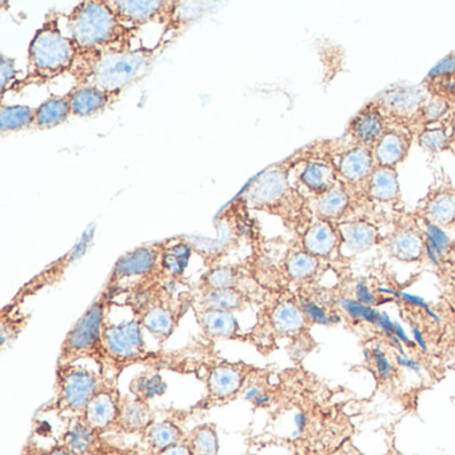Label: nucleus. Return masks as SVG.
<instances>
[{
  "instance_id": "nucleus-1",
  "label": "nucleus",
  "mask_w": 455,
  "mask_h": 455,
  "mask_svg": "<svg viewBox=\"0 0 455 455\" xmlns=\"http://www.w3.org/2000/svg\"><path fill=\"white\" fill-rule=\"evenodd\" d=\"M156 50L148 47L130 52H78L70 76L79 86H95L116 98L150 71Z\"/></svg>"
},
{
  "instance_id": "nucleus-2",
  "label": "nucleus",
  "mask_w": 455,
  "mask_h": 455,
  "mask_svg": "<svg viewBox=\"0 0 455 455\" xmlns=\"http://www.w3.org/2000/svg\"><path fill=\"white\" fill-rule=\"evenodd\" d=\"M68 28L78 52H130L138 31L118 20L108 0L76 4L68 14Z\"/></svg>"
},
{
  "instance_id": "nucleus-3",
  "label": "nucleus",
  "mask_w": 455,
  "mask_h": 455,
  "mask_svg": "<svg viewBox=\"0 0 455 455\" xmlns=\"http://www.w3.org/2000/svg\"><path fill=\"white\" fill-rule=\"evenodd\" d=\"M60 17L57 12H50L34 34L28 46V76L18 81L12 92H20L30 86L50 84L73 70L78 49L73 39L63 36Z\"/></svg>"
},
{
  "instance_id": "nucleus-4",
  "label": "nucleus",
  "mask_w": 455,
  "mask_h": 455,
  "mask_svg": "<svg viewBox=\"0 0 455 455\" xmlns=\"http://www.w3.org/2000/svg\"><path fill=\"white\" fill-rule=\"evenodd\" d=\"M180 286H186V282H159L145 291L126 295L132 316L159 345L172 337L188 308L194 306L196 294L190 290L178 291Z\"/></svg>"
},
{
  "instance_id": "nucleus-5",
  "label": "nucleus",
  "mask_w": 455,
  "mask_h": 455,
  "mask_svg": "<svg viewBox=\"0 0 455 455\" xmlns=\"http://www.w3.org/2000/svg\"><path fill=\"white\" fill-rule=\"evenodd\" d=\"M290 169L291 159L268 167L247 185L239 199L247 209L267 212L281 218L287 228H298L303 225L307 204L290 183Z\"/></svg>"
},
{
  "instance_id": "nucleus-6",
  "label": "nucleus",
  "mask_w": 455,
  "mask_h": 455,
  "mask_svg": "<svg viewBox=\"0 0 455 455\" xmlns=\"http://www.w3.org/2000/svg\"><path fill=\"white\" fill-rule=\"evenodd\" d=\"M113 300V295L103 289L63 339L57 366L78 363L82 359H92L100 367V374L108 375L110 367L103 343V331Z\"/></svg>"
},
{
  "instance_id": "nucleus-7",
  "label": "nucleus",
  "mask_w": 455,
  "mask_h": 455,
  "mask_svg": "<svg viewBox=\"0 0 455 455\" xmlns=\"http://www.w3.org/2000/svg\"><path fill=\"white\" fill-rule=\"evenodd\" d=\"M164 244L166 239L142 244L122 255L111 270L105 290L116 298L119 294H138L159 283V266Z\"/></svg>"
},
{
  "instance_id": "nucleus-8",
  "label": "nucleus",
  "mask_w": 455,
  "mask_h": 455,
  "mask_svg": "<svg viewBox=\"0 0 455 455\" xmlns=\"http://www.w3.org/2000/svg\"><path fill=\"white\" fill-rule=\"evenodd\" d=\"M105 377L78 363L57 366L52 409L81 417Z\"/></svg>"
},
{
  "instance_id": "nucleus-9",
  "label": "nucleus",
  "mask_w": 455,
  "mask_h": 455,
  "mask_svg": "<svg viewBox=\"0 0 455 455\" xmlns=\"http://www.w3.org/2000/svg\"><path fill=\"white\" fill-rule=\"evenodd\" d=\"M145 329L135 316L119 323L108 321L103 331V343L108 354V367L121 374L126 367L150 361L151 351L145 339Z\"/></svg>"
},
{
  "instance_id": "nucleus-10",
  "label": "nucleus",
  "mask_w": 455,
  "mask_h": 455,
  "mask_svg": "<svg viewBox=\"0 0 455 455\" xmlns=\"http://www.w3.org/2000/svg\"><path fill=\"white\" fill-rule=\"evenodd\" d=\"M307 322V316L303 313L299 302L289 298H279L263 306L257 324L251 331L247 332V343L259 347L266 345L268 337H294L305 330Z\"/></svg>"
},
{
  "instance_id": "nucleus-11",
  "label": "nucleus",
  "mask_w": 455,
  "mask_h": 455,
  "mask_svg": "<svg viewBox=\"0 0 455 455\" xmlns=\"http://www.w3.org/2000/svg\"><path fill=\"white\" fill-rule=\"evenodd\" d=\"M260 370L246 362L214 361L204 366V382L210 403H226L238 396Z\"/></svg>"
},
{
  "instance_id": "nucleus-12",
  "label": "nucleus",
  "mask_w": 455,
  "mask_h": 455,
  "mask_svg": "<svg viewBox=\"0 0 455 455\" xmlns=\"http://www.w3.org/2000/svg\"><path fill=\"white\" fill-rule=\"evenodd\" d=\"M108 4L122 23L134 28L148 23L164 28L175 9L174 0H108Z\"/></svg>"
},
{
  "instance_id": "nucleus-13",
  "label": "nucleus",
  "mask_w": 455,
  "mask_h": 455,
  "mask_svg": "<svg viewBox=\"0 0 455 455\" xmlns=\"http://www.w3.org/2000/svg\"><path fill=\"white\" fill-rule=\"evenodd\" d=\"M122 394L116 386V378L106 375L102 385L87 404L86 410L81 415L87 425L92 426L100 434L116 428L121 412Z\"/></svg>"
},
{
  "instance_id": "nucleus-14",
  "label": "nucleus",
  "mask_w": 455,
  "mask_h": 455,
  "mask_svg": "<svg viewBox=\"0 0 455 455\" xmlns=\"http://www.w3.org/2000/svg\"><path fill=\"white\" fill-rule=\"evenodd\" d=\"M196 322L202 334L210 342L215 340H238L247 342V332H243L235 314L228 311L202 310L194 308Z\"/></svg>"
},
{
  "instance_id": "nucleus-15",
  "label": "nucleus",
  "mask_w": 455,
  "mask_h": 455,
  "mask_svg": "<svg viewBox=\"0 0 455 455\" xmlns=\"http://www.w3.org/2000/svg\"><path fill=\"white\" fill-rule=\"evenodd\" d=\"M377 167L374 153L367 146L354 145L339 156L337 164L339 182L345 186L366 185L371 172Z\"/></svg>"
},
{
  "instance_id": "nucleus-16",
  "label": "nucleus",
  "mask_w": 455,
  "mask_h": 455,
  "mask_svg": "<svg viewBox=\"0 0 455 455\" xmlns=\"http://www.w3.org/2000/svg\"><path fill=\"white\" fill-rule=\"evenodd\" d=\"M387 116L383 113L378 103L371 102L364 106L350 121L347 127L348 135L354 143L359 146L374 148L375 143L387 132Z\"/></svg>"
},
{
  "instance_id": "nucleus-17",
  "label": "nucleus",
  "mask_w": 455,
  "mask_h": 455,
  "mask_svg": "<svg viewBox=\"0 0 455 455\" xmlns=\"http://www.w3.org/2000/svg\"><path fill=\"white\" fill-rule=\"evenodd\" d=\"M191 242L182 236L166 239L159 266L161 282H186L185 273L193 257Z\"/></svg>"
},
{
  "instance_id": "nucleus-18",
  "label": "nucleus",
  "mask_w": 455,
  "mask_h": 455,
  "mask_svg": "<svg viewBox=\"0 0 455 455\" xmlns=\"http://www.w3.org/2000/svg\"><path fill=\"white\" fill-rule=\"evenodd\" d=\"M338 228L329 220H316L307 225L302 233V249L318 259L330 258L340 246Z\"/></svg>"
},
{
  "instance_id": "nucleus-19",
  "label": "nucleus",
  "mask_w": 455,
  "mask_h": 455,
  "mask_svg": "<svg viewBox=\"0 0 455 455\" xmlns=\"http://www.w3.org/2000/svg\"><path fill=\"white\" fill-rule=\"evenodd\" d=\"M100 435L102 434L87 425L84 418L76 417L65 431L62 444L74 455H108L114 449L106 450L100 442Z\"/></svg>"
},
{
  "instance_id": "nucleus-20",
  "label": "nucleus",
  "mask_w": 455,
  "mask_h": 455,
  "mask_svg": "<svg viewBox=\"0 0 455 455\" xmlns=\"http://www.w3.org/2000/svg\"><path fill=\"white\" fill-rule=\"evenodd\" d=\"M66 94H68V100H70L73 116H79V118L100 116L118 100V98L113 97V95L95 86H79V84H76Z\"/></svg>"
},
{
  "instance_id": "nucleus-21",
  "label": "nucleus",
  "mask_w": 455,
  "mask_h": 455,
  "mask_svg": "<svg viewBox=\"0 0 455 455\" xmlns=\"http://www.w3.org/2000/svg\"><path fill=\"white\" fill-rule=\"evenodd\" d=\"M251 303V294L247 290L243 287H233V289L212 290V291L196 294L193 308L235 314L246 310Z\"/></svg>"
},
{
  "instance_id": "nucleus-22",
  "label": "nucleus",
  "mask_w": 455,
  "mask_h": 455,
  "mask_svg": "<svg viewBox=\"0 0 455 455\" xmlns=\"http://www.w3.org/2000/svg\"><path fill=\"white\" fill-rule=\"evenodd\" d=\"M411 142V135L402 132V130L388 127L387 132L372 148L377 166L395 169L409 156Z\"/></svg>"
},
{
  "instance_id": "nucleus-23",
  "label": "nucleus",
  "mask_w": 455,
  "mask_h": 455,
  "mask_svg": "<svg viewBox=\"0 0 455 455\" xmlns=\"http://www.w3.org/2000/svg\"><path fill=\"white\" fill-rule=\"evenodd\" d=\"M422 214L427 225L439 228L455 223V188L449 183L431 191L423 202Z\"/></svg>"
},
{
  "instance_id": "nucleus-24",
  "label": "nucleus",
  "mask_w": 455,
  "mask_h": 455,
  "mask_svg": "<svg viewBox=\"0 0 455 455\" xmlns=\"http://www.w3.org/2000/svg\"><path fill=\"white\" fill-rule=\"evenodd\" d=\"M299 182L313 196H322L339 183L337 164L323 158H308L300 172Z\"/></svg>"
},
{
  "instance_id": "nucleus-25",
  "label": "nucleus",
  "mask_w": 455,
  "mask_h": 455,
  "mask_svg": "<svg viewBox=\"0 0 455 455\" xmlns=\"http://www.w3.org/2000/svg\"><path fill=\"white\" fill-rule=\"evenodd\" d=\"M153 410L148 402L140 401L135 396H122L121 412H119L116 430L126 434H145L153 425Z\"/></svg>"
},
{
  "instance_id": "nucleus-26",
  "label": "nucleus",
  "mask_w": 455,
  "mask_h": 455,
  "mask_svg": "<svg viewBox=\"0 0 455 455\" xmlns=\"http://www.w3.org/2000/svg\"><path fill=\"white\" fill-rule=\"evenodd\" d=\"M247 268L244 265H217L212 266L206 273L202 274L196 286V294L212 291V290L233 289L242 287L246 278Z\"/></svg>"
},
{
  "instance_id": "nucleus-27",
  "label": "nucleus",
  "mask_w": 455,
  "mask_h": 455,
  "mask_svg": "<svg viewBox=\"0 0 455 455\" xmlns=\"http://www.w3.org/2000/svg\"><path fill=\"white\" fill-rule=\"evenodd\" d=\"M363 188L370 199L382 204H390L401 198L398 172L393 167H375Z\"/></svg>"
},
{
  "instance_id": "nucleus-28",
  "label": "nucleus",
  "mask_w": 455,
  "mask_h": 455,
  "mask_svg": "<svg viewBox=\"0 0 455 455\" xmlns=\"http://www.w3.org/2000/svg\"><path fill=\"white\" fill-rule=\"evenodd\" d=\"M214 6H217L214 2H175L174 12L170 22L164 26L161 41H164L169 36L170 38H174L175 36L186 30L191 23L201 20L206 12L214 9Z\"/></svg>"
},
{
  "instance_id": "nucleus-29",
  "label": "nucleus",
  "mask_w": 455,
  "mask_h": 455,
  "mask_svg": "<svg viewBox=\"0 0 455 455\" xmlns=\"http://www.w3.org/2000/svg\"><path fill=\"white\" fill-rule=\"evenodd\" d=\"M73 116L68 94L52 95L36 108V124L38 130H50L60 126Z\"/></svg>"
},
{
  "instance_id": "nucleus-30",
  "label": "nucleus",
  "mask_w": 455,
  "mask_h": 455,
  "mask_svg": "<svg viewBox=\"0 0 455 455\" xmlns=\"http://www.w3.org/2000/svg\"><path fill=\"white\" fill-rule=\"evenodd\" d=\"M350 202L347 186L339 182L327 193L315 196L314 212H315L318 220L332 222V220H340L347 212Z\"/></svg>"
},
{
  "instance_id": "nucleus-31",
  "label": "nucleus",
  "mask_w": 455,
  "mask_h": 455,
  "mask_svg": "<svg viewBox=\"0 0 455 455\" xmlns=\"http://www.w3.org/2000/svg\"><path fill=\"white\" fill-rule=\"evenodd\" d=\"M378 105L382 108L387 118H410L412 121L415 114L423 105L419 94L411 90H398V92H386L380 98Z\"/></svg>"
},
{
  "instance_id": "nucleus-32",
  "label": "nucleus",
  "mask_w": 455,
  "mask_h": 455,
  "mask_svg": "<svg viewBox=\"0 0 455 455\" xmlns=\"http://www.w3.org/2000/svg\"><path fill=\"white\" fill-rule=\"evenodd\" d=\"M340 242L351 252H363L374 246L378 238V231L374 226L364 220H351L338 228Z\"/></svg>"
},
{
  "instance_id": "nucleus-33",
  "label": "nucleus",
  "mask_w": 455,
  "mask_h": 455,
  "mask_svg": "<svg viewBox=\"0 0 455 455\" xmlns=\"http://www.w3.org/2000/svg\"><path fill=\"white\" fill-rule=\"evenodd\" d=\"M186 436L188 435L185 431L170 419L161 420V422L154 420L153 425L143 434V438L150 450V455L185 441Z\"/></svg>"
},
{
  "instance_id": "nucleus-34",
  "label": "nucleus",
  "mask_w": 455,
  "mask_h": 455,
  "mask_svg": "<svg viewBox=\"0 0 455 455\" xmlns=\"http://www.w3.org/2000/svg\"><path fill=\"white\" fill-rule=\"evenodd\" d=\"M388 251L402 262H415L426 254V241L417 231L404 228L391 236Z\"/></svg>"
},
{
  "instance_id": "nucleus-35",
  "label": "nucleus",
  "mask_w": 455,
  "mask_h": 455,
  "mask_svg": "<svg viewBox=\"0 0 455 455\" xmlns=\"http://www.w3.org/2000/svg\"><path fill=\"white\" fill-rule=\"evenodd\" d=\"M319 259L300 249L291 250L283 260V273L287 279L295 283H305L316 275Z\"/></svg>"
},
{
  "instance_id": "nucleus-36",
  "label": "nucleus",
  "mask_w": 455,
  "mask_h": 455,
  "mask_svg": "<svg viewBox=\"0 0 455 455\" xmlns=\"http://www.w3.org/2000/svg\"><path fill=\"white\" fill-rule=\"evenodd\" d=\"M90 241L89 236H87V234H84V239H82L81 242H79L78 244H76V247H74L73 250H71L70 252H68L66 257L60 258L58 262H55L54 265H52V267H54V271L52 270V267L46 268V270L44 271V273L39 274L36 278H44V281L38 282V283H33V282H28V284H26L23 289H20V291L18 292L17 297H15V300L18 299H23V298L28 297V295L36 294L38 290H41L42 287L47 286L49 283H52L54 281L55 275H62L63 273H65L66 268L68 267V266L71 265V263L74 262V260L76 259V258L81 257L82 252L86 250L87 247V242Z\"/></svg>"
},
{
  "instance_id": "nucleus-37",
  "label": "nucleus",
  "mask_w": 455,
  "mask_h": 455,
  "mask_svg": "<svg viewBox=\"0 0 455 455\" xmlns=\"http://www.w3.org/2000/svg\"><path fill=\"white\" fill-rule=\"evenodd\" d=\"M36 124V108L28 105L0 106V132L2 134L23 132Z\"/></svg>"
},
{
  "instance_id": "nucleus-38",
  "label": "nucleus",
  "mask_w": 455,
  "mask_h": 455,
  "mask_svg": "<svg viewBox=\"0 0 455 455\" xmlns=\"http://www.w3.org/2000/svg\"><path fill=\"white\" fill-rule=\"evenodd\" d=\"M167 391V383L156 371H143L132 378L130 382V394L140 401L148 402L164 395Z\"/></svg>"
},
{
  "instance_id": "nucleus-39",
  "label": "nucleus",
  "mask_w": 455,
  "mask_h": 455,
  "mask_svg": "<svg viewBox=\"0 0 455 455\" xmlns=\"http://www.w3.org/2000/svg\"><path fill=\"white\" fill-rule=\"evenodd\" d=\"M186 442L190 444L194 455H218L220 452V436L212 423L196 426L186 436Z\"/></svg>"
},
{
  "instance_id": "nucleus-40",
  "label": "nucleus",
  "mask_w": 455,
  "mask_h": 455,
  "mask_svg": "<svg viewBox=\"0 0 455 455\" xmlns=\"http://www.w3.org/2000/svg\"><path fill=\"white\" fill-rule=\"evenodd\" d=\"M450 108H451V103L447 102L443 98L431 95L430 100L420 106L412 121L423 126V129H427L431 124L441 122L450 113Z\"/></svg>"
},
{
  "instance_id": "nucleus-41",
  "label": "nucleus",
  "mask_w": 455,
  "mask_h": 455,
  "mask_svg": "<svg viewBox=\"0 0 455 455\" xmlns=\"http://www.w3.org/2000/svg\"><path fill=\"white\" fill-rule=\"evenodd\" d=\"M418 145L428 153H441L452 145L451 135L443 127H427L418 135Z\"/></svg>"
},
{
  "instance_id": "nucleus-42",
  "label": "nucleus",
  "mask_w": 455,
  "mask_h": 455,
  "mask_svg": "<svg viewBox=\"0 0 455 455\" xmlns=\"http://www.w3.org/2000/svg\"><path fill=\"white\" fill-rule=\"evenodd\" d=\"M426 82L431 95L443 98L449 103L455 102V73L431 74Z\"/></svg>"
},
{
  "instance_id": "nucleus-43",
  "label": "nucleus",
  "mask_w": 455,
  "mask_h": 455,
  "mask_svg": "<svg viewBox=\"0 0 455 455\" xmlns=\"http://www.w3.org/2000/svg\"><path fill=\"white\" fill-rule=\"evenodd\" d=\"M340 305H342L346 314L353 319L364 321L370 324H377L378 321H379V311L375 310L371 306H366L363 303L358 302V300L351 299H343Z\"/></svg>"
},
{
  "instance_id": "nucleus-44",
  "label": "nucleus",
  "mask_w": 455,
  "mask_h": 455,
  "mask_svg": "<svg viewBox=\"0 0 455 455\" xmlns=\"http://www.w3.org/2000/svg\"><path fill=\"white\" fill-rule=\"evenodd\" d=\"M300 307H302L303 313L307 316L308 322L314 324H323V326H330V324L335 323L338 318L335 315L327 313L324 308H322L318 303L314 300L307 299V298H300L299 299Z\"/></svg>"
},
{
  "instance_id": "nucleus-45",
  "label": "nucleus",
  "mask_w": 455,
  "mask_h": 455,
  "mask_svg": "<svg viewBox=\"0 0 455 455\" xmlns=\"http://www.w3.org/2000/svg\"><path fill=\"white\" fill-rule=\"evenodd\" d=\"M372 364H374L375 371L378 377L382 380H388L394 375L395 367L391 363L386 351L379 345L374 346L371 350Z\"/></svg>"
},
{
  "instance_id": "nucleus-46",
  "label": "nucleus",
  "mask_w": 455,
  "mask_h": 455,
  "mask_svg": "<svg viewBox=\"0 0 455 455\" xmlns=\"http://www.w3.org/2000/svg\"><path fill=\"white\" fill-rule=\"evenodd\" d=\"M17 68H15V60L12 58L4 57L2 55V63H0V76H2V95H6V92H12L14 84H17Z\"/></svg>"
},
{
  "instance_id": "nucleus-47",
  "label": "nucleus",
  "mask_w": 455,
  "mask_h": 455,
  "mask_svg": "<svg viewBox=\"0 0 455 455\" xmlns=\"http://www.w3.org/2000/svg\"><path fill=\"white\" fill-rule=\"evenodd\" d=\"M377 326L379 327L380 331L383 332V334L386 335V337L388 338V339L391 340V342L394 343V346H396V347L401 350L402 353V345L398 342V340L394 338L393 334V327H394V321L390 318V316L387 315L386 313H380V318L379 321H378Z\"/></svg>"
},
{
  "instance_id": "nucleus-48",
  "label": "nucleus",
  "mask_w": 455,
  "mask_h": 455,
  "mask_svg": "<svg viewBox=\"0 0 455 455\" xmlns=\"http://www.w3.org/2000/svg\"><path fill=\"white\" fill-rule=\"evenodd\" d=\"M395 363L396 366L409 370V371L415 372V374H419V372L422 371V366H420L419 362L410 358L409 355H406V354L403 353L396 354Z\"/></svg>"
},
{
  "instance_id": "nucleus-49",
  "label": "nucleus",
  "mask_w": 455,
  "mask_h": 455,
  "mask_svg": "<svg viewBox=\"0 0 455 455\" xmlns=\"http://www.w3.org/2000/svg\"><path fill=\"white\" fill-rule=\"evenodd\" d=\"M151 455H194L193 450H191L190 444L185 441L180 443L174 444V446L169 447V449L164 450V451L156 452V454Z\"/></svg>"
},
{
  "instance_id": "nucleus-50",
  "label": "nucleus",
  "mask_w": 455,
  "mask_h": 455,
  "mask_svg": "<svg viewBox=\"0 0 455 455\" xmlns=\"http://www.w3.org/2000/svg\"><path fill=\"white\" fill-rule=\"evenodd\" d=\"M10 321L12 322V327H18V329H23V326L26 324V319L23 318V316H20V318H12V315H10ZM12 334L14 335V337H17L18 332L15 331L14 329L10 330L9 331V326L7 324H2V343L4 342V340L7 339V335Z\"/></svg>"
},
{
  "instance_id": "nucleus-51",
  "label": "nucleus",
  "mask_w": 455,
  "mask_h": 455,
  "mask_svg": "<svg viewBox=\"0 0 455 455\" xmlns=\"http://www.w3.org/2000/svg\"><path fill=\"white\" fill-rule=\"evenodd\" d=\"M356 298H358V302L363 303V305L366 306H372L375 300H377L364 284H359V286L356 287Z\"/></svg>"
},
{
  "instance_id": "nucleus-52",
  "label": "nucleus",
  "mask_w": 455,
  "mask_h": 455,
  "mask_svg": "<svg viewBox=\"0 0 455 455\" xmlns=\"http://www.w3.org/2000/svg\"><path fill=\"white\" fill-rule=\"evenodd\" d=\"M411 334H412V342L414 345H417L423 353H427L428 346L427 342H426L425 335H423L422 330L419 327L412 326L411 327Z\"/></svg>"
},
{
  "instance_id": "nucleus-53",
  "label": "nucleus",
  "mask_w": 455,
  "mask_h": 455,
  "mask_svg": "<svg viewBox=\"0 0 455 455\" xmlns=\"http://www.w3.org/2000/svg\"><path fill=\"white\" fill-rule=\"evenodd\" d=\"M295 426H297V434H302L306 430L308 425V417L306 412L300 411L295 415L294 418Z\"/></svg>"
},
{
  "instance_id": "nucleus-54",
  "label": "nucleus",
  "mask_w": 455,
  "mask_h": 455,
  "mask_svg": "<svg viewBox=\"0 0 455 455\" xmlns=\"http://www.w3.org/2000/svg\"><path fill=\"white\" fill-rule=\"evenodd\" d=\"M42 455H74L68 447L63 446L62 443L57 444V446L52 447V449L46 450L42 452Z\"/></svg>"
},
{
  "instance_id": "nucleus-55",
  "label": "nucleus",
  "mask_w": 455,
  "mask_h": 455,
  "mask_svg": "<svg viewBox=\"0 0 455 455\" xmlns=\"http://www.w3.org/2000/svg\"><path fill=\"white\" fill-rule=\"evenodd\" d=\"M450 129H451V132H450V135H451L452 143L455 142V111L451 114V116H450Z\"/></svg>"
},
{
  "instance_id": "nucleus-56",
  "label": "nucleus",
  "mask_w": 455,
  "mask_h": 455,
  "mask_svg": "<svg viewBox=\"0 0 455 455\" xmlns=\"http://www.w3.org/2000/svg\"><path fill=\"white\" fill-rule=\"evenodd\" d=\"M108 455H130L129 452L121 451V450L114 449L113 451L108 452Z\"/></svg>"
}]
</instances>
